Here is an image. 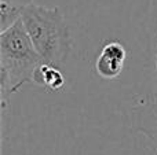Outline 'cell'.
I'll return each mask as SVG.
<instances>
[{
  "mask_svg": "<svg viewBox=\"0 0 157 155\" xmlns=\"http://www.w3.org/2000/svg\"><path fill=\"white\" fill-rule=\"evenodd\" d=\"M21 21L44 62L57 67L62 66L71 55L72 38L61 8L26 3Z\"/></svg>",
  "mask_w": 157,
  "mask_h": 155,
  "instance_id": "obj_2",
  "label": "cell"
},
{
  "mask_svg": "<svg viewBox=\"0 0 157 155\" xmlns=\"http://www.w3.org/2000/svg\"><path fill=\"white\" fill-rule=\"evenodd\" d=\"M127 51L124 45L117 40L105 43L95 62L97 74L103 80H114L121 74Z\"/></svg>",
  "mask_w": 157,
  "mask_h": 155,
  "instance_id": "obj_3",
  "label": "cell"
},
{
  "mask_svg": "<svg viewBox=\"0 0 157 155\" xmlns=\"http://www.w3.org/2000/svg\"><path fill=\"white\" fill-rule=\"evenodd\" d=\"M132 128L146 139L147 144L157 154V102L147 99L132 110Z\"/></svg>",
  "mask_w": 157,
  "mask_h": 155,
  "instance_id": "obj_4",
  "label": "cell"
},
{
  "mask_svg": "<svg viewBox=\"0 0 157 155\" xmlns=\"http://www.w3.org/2000/svg\"><path fill=\"white\" fill-rule=\"evenodd\" d=\"M152 55H153V96L152 99L157 102V30L155 32L152 43Z\"/></svg>",
  "mask_w": 157,
  "mask_h": 155,
  "instance_id": "obj_7",
  "label": "cell"
},
{
  "mask_svg": "<svg viewBox=\"0 0 157 155\" xmlns=\"http://www.w3.org/2000/svg\"><path fill=\"white\" fill-rule=\"evenodd\" d=\"M24 4L11 0H0V32H4L21 19Z\"/></svg>",
  "mask_w": 157,
  "mask_h": 155,
  "instance_id": "obj_6",
  "label": "cell"
},
{
  "mask_svg": "<svg viewBox=\"0 0 157 155\" xmlns=\"http://www.w3.org/2000/svg\"><path fill=\"white\" fill-rule=\"evenodd\" d=\"M43 58L32 44L24 23H17L0 32V92L2 109L7 106L8 96L18 92L25 84L33 82V76Z\"/></svg>",
  "mask_w": 157,
  "mask_h": 155,
  "instance_id": "obj_1",
  "label": "cell"
},
{
  "mask_svg": "<svg viewBox=\"0 0 157 155\" xmlns=\"http://www.w3.org/2000/svg\"><path fill=\"white\" fill-rule=\"evenodd\" d=\"M65 77H63L62 71L57 66L48 65V63H41L35 71L33 76V84L37 87L46 88V89L51 91V92H58L62 91L65 87Z\"/></svg>",
  "mask_w": 157,
  "mask_h": 155,
  "instance_id": "obj_5",
  "label": "cell"
}]
</instances>
